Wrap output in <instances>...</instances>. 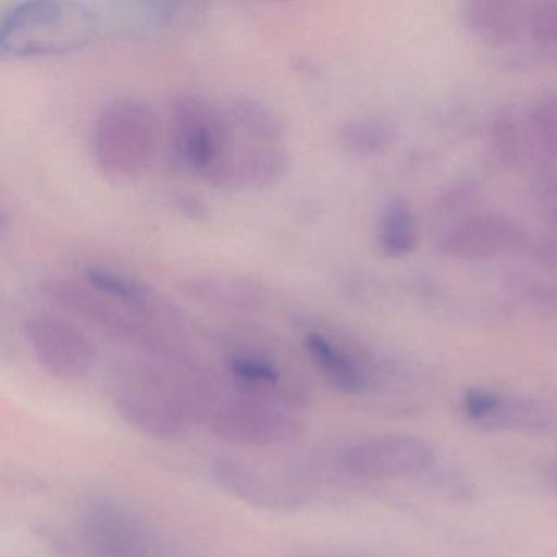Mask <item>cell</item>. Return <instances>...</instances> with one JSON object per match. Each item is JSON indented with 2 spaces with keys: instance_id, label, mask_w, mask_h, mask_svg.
Wrapping results in <instances>:
<instances>
[{
  "instance_id": "obj_1",
  "label": "cell",
  "mask_w": 557,
  "mask_h": 557,
  "mask_svg": "<svg viewBox=\"0 0 557 557\" xmlns=\"http://www.w3.org/2000/svg\"><path fill=\"white\" fill-rule=\"evenodd\" d=\"M110 400L123 422L159 440L188 435L216 406L213 387L195 363L136 358L119 364Z\"/></svg>"
},
{
  "instance_id": "obj_2",
  "label": "cell",
  "mask_w": 557,
  "mask_h": 557,
  "mask_svg": "<svg viewBox=\"0 0 557 557\" xmlns=\"http://www.w3.org/2000/svg\"><path fill=\"white\" fill-rule=\"evenodd\" d=\"M41 295L63 311L102 332L107 337L132 345L145 357L194 363L184 335L165 331L139 315L133 314L113 299L107 298L87 283L53 278L41 283Z\"/></svg>"
},
{
  "instance_id": "obj_3",
  "label": "cell",
  "mask_w": 557,
  "mask_h": 557,
  "mask_svg": "<svg viewBox=\"0 0 557 557\" xmlns=\"http://www.w3.org/2000/svg\"><path fill=\"white\" fill-rule=\"evenodd\" d=\"M100 22L89 5L73 0H30L12 8L0 22L4 57L37 58L86 47Z\"/></svg>"
},
{
  "instance_id": "obj_4",
  "label": "cell",
  "mask_w": 557,
  "mask_h": 557,
  "mask_svg": "<svg viewBox=\"0 0 557 557\" xmlns=\"http://www.w3.org/2000/svg\"><path fill=\"white\" fill-rule=\"evenodd\" d=\"M171 136L185 169L226 190L237 143L230 106H218L200 96L178 97L172 106Z\"/></svg>"
},
{
  "instance_id": "obj_5",
  "label": "cell",
  "mask_w": 557,
  "mask_h": 557,
  "mask_svg": "<svg viewBox=\"0 0 557 557\" xmlns=\"http://www.w3.org/2000/svg\"><path fill=\"white\" fill-rule=\"evenodd\" d=\"M159 123L139 100H116L97 115L90 149L97 168L115 181L141 177L158 152Z\"/></svg>"
},
{
  "instance_id": "obj_6",
  "label": "cell",
  "mask_w": 557,
  "mask_h": 557,
  "mask_svg": "<svg viewBox=\"0 0 557 557\" xmlns=\"http://www.w3.org/2000/svg\"><path fill=\"white\" fill-rule=\"evenodd\" d=\"M227 373L240 396L301 409L311 400L301 374L267 345L243 342L226 354Z\"/></svg>"
},
{
  "instance_id": "obj_7",
  "label": "cell",
  "mask_w": 557,
  "mask_h": 557,
  "mask_svg": "<svg viewBox=\"0 0 557 557\" xmlns=\"http://www.w3.org/2000/svg\"><path fill=\"white\" fill-rule=\"evenodd\" d=\"M207 423L224 442L259 448L296 442L305 430L292 409L240 394L218 403Z\"/></svg>"
},
{
  "instance_id": "obj_8",
  "label": "cell",
  "mask_w": 557,
  "mask_h": 557,
  "mask_svg": "<svg viewBox=\"0 0 557 557\" xmlns=\"http://www.w3.org/2000/svg\"><path fill=\"white\" fill-rule=\"evenodd\" d=\"M24 335L35 360L51 376L77 380L86 376L97 361V347L86 332L60 315H30Z\"/></svg>"
},
{
  "instance_id": "obj_9",
  "label": "cell",
  "mask_w": 557,
  "mask_h": 557,
  "mask_svg": "<svg viewBox=\"0 0 557 557\" xmlns=\"http://www.w3.org/2000/svg\"><path fill=\"white\" fill-rule=\"evenodd\" d=\"M83 534L99 557H162L158 534L116 502H92L84 511Z\"/></svg>"
},
{
  "instance_id": "obj_10",
  "label": "cell",
  "mask_w": 557,
  "mask_h": 557,
  "mask_svg": "<svg viewBox=\"0 0 557 557\" xmlns=\"http://www.w3.org/2000/svg\"><path fill=\"white\" fill-rule=\"evenodd\" d=\"M435 453L425 440L412 435H384L348 446L341 465L347 474L360 479L406 478L426 471Z\"/></svg>"
},
{
  "instance_id": "obj_11",
  "label": "cell",
  "mask_w": 557,
  "mask_h": 557,
  "mask_svg": "<svg viewBox=\"0 0 557 557\" xmlns=\"http://www.w3.org/2000/svg\"><path fill=\"white\" fill-rule=\"evenodd\" d=\"M211 475L227 494L263 510L296 511L308 504L305 492L239 459H214Z\"/></svg>"
},
{
  "instance_id": "obj_12",
  "label": "cell",
  "mask_w": 557,
  "mask_h": 557,
  "mask_svg": "<svg viewBox=\"0 0 557 557\" xmlns=\"http://www.w3.org/2000/svg\"><path fill=\"white\" fill-rule=\"evenodd\" d=\"M83 276L87 285L119 302L133 314L185 337V319L181 311L136 276L102 265L86 267Z\"/></svg>"
},
{
  "instance_id": "obj_13",
  "label": "cell",
  "mask_w": 557,
  "mask_h": 557,
  "mask_svg": "<svg viewBox=\"0 0 557 557\" xmlns=\"http://www.w3.org/2000/svg\"><path fill=\"white\" fill-rule=\"evenodd\" d=\"M302 345L319 373L338 393L357 396L370 386V373L360 354L319 325H302Z\"/></svg>"
},
{
  "instance_id": "obj_14",
  "label": "cell",
  "mask_w": 557,
  "mask_h": 557,
  "mask_svg": "<svg viewBox=\"0 0 557 557\" xmlns=\"http://www.w3.org/2000/svg\"><path fill=\"white\" fill-rule=\"evenodd\" d=\"M520 231L513 221L495 214H479L461 221L445 239L443 250L458 259H485L517 246Z\"/></svg>"
},
{
  "instance_id": "obj_15",
  "label": "cell",
  "mask_w": 557,
  "mask_h": 557,
  "mask_svg": "<svg viewBox=\"0 0 557 557\" xmlns=\"http://www.w3.org/2000/svg\"><path fill=\"white\" fill-rule=\"evenodd\" d=\"M188 295L211 306L231 309L262 308L267 302L265 289L252 282L234 276H203L191 280Z\"/></svg>"
},
{
  "instance_id": "obj_16",
  "label": "cell",
  "mask_w": 557,
  "mask_h": 557,
  "mask_svg": "<svg viewBox=\"0 0 557 557\" xmlns=\"http://www.w3.org/2000/svg\"><path fill=\"white\" fill-rule=\"evenodd\" d=\"M466 24L482 40L492 45H504L520 34L523 14L511 2H472L466 8Z\"/></svg>"
},
{
  "instance_id": "obj_17",
  "label": "cell",
  "mask_w": 557,
  "mask_h": 557,
  "mask_svg": "<svg viewBox=\"0 0 557 557\" xmlns=\"http://www.w3.org/2000/svg\"><path fill=\"white\" fill-rule=\"evenodd\" d=\"M549 409L543 404L520 397L502 396L498 406L479 426L491 432H544L553 425Z\"/></svg>"
},
{
  "instance_id": "obj_18",
  "label": "cell",
  "mask_w": 557,
  "mask_h": 557,
  "mask_svg": "<svg viewBox=\"0 0 557 557\" xmlns=\"http://www.w3.org/2000/svg\"><path fill=\"white\" fill-rule=\"evenodd\" d=\"M419 243V224L416 214L403 200H393L384 208L377 227V244L384 256H407Z\"/></svg>"
},
{
  "instance_id": "obj_19",
  "label": "cell",
  "mask_w": 557,
  "mask_h": 557,
  "mask_svg": "<svg viewBox=\"0 0 557 557\" xmlns=\"http://www.w3.org/2000/svg\"><path fill=\"white\" fill-rule=\"evenodd\" d=\"M341 141L351 154L376 156L394 141V128L380 119L351 120L342 126Z\"/></svg>"
},
{
  "instance_id": "obj_20",
  "label": "cell",
  "mask_w": 557,
  "mask_h": 557,
  "mask_svg": "<svg viewBox=\"0 0 557 557\" xmlns=\"http://www.w3.org/2000/svg\"><path fill=\"white\" fill-rule=\"evenodd\" d=\"M531 34L541 50L557 57V4H541L530 18Z\"/></svg>"
},
{
  "instance_id": "obj_21",
  "label": "cell",
  "mask_w": 557,
  "mask_h": 557,
  "mask_svg": "<svg viewBox=\"0 0 557 557\" xmlns=\"http://www.w3.org/2000/svg\"><path fill=\"white\" fill-rule=\"evenodd\" d=\"M533 128L540 145L557 154V96L543 100L534 110Z\"/></svg>"
},
{
  "instance_id": "obj_22",
  "label": "cell",
  "mask_w": 557,
  "mask_h": 557,
  "mask_svg": "<svg viewBox=\"0 0 557 557\" xmlns=\"http://www.w3.org/2000/svg\"><path fill=\"white\" fill-rule=\"evenodd\" d=\"M430 485L442 497L453 502H471L474 498V485L461 472L438 471L430 475Z\"/></svg>"
},
{
  "instance_id": "obj_23",
  "label": "cell",
  "mask_w": 557,
  "mask_h": 557,
  "mask_svg": "<svg viewBox=\"0 0 557 557\" xmlns=\"http://www.w3.org/2000/svg\"><path fill=\"white\" fill-rule=\"evenodd\" d=\"M500 394L487 389H469L462 399V410L472 422L481 423L500 403Z\"/></svg>"
},
{
  "instance_id": "obj_24",
  "label": "cell",
  "mask_w": 557,
  "mask_h": 557,
  "mask_svg": "<svg viewBox=\"0 0 557 557\" xmlns=\"http://www.w3.org/2000/svg\"><path fill=\"white\" fill-rule=\"evenodd\" d=\"M544 479H546L547 485L557 494V461L547 466L546 471H544Z\"/></svg>"
},
{
  "instance_id": "obj_25",
  "label": "cell",
  "mask_w": 557,
  "mask_h": 557,
  "mask_svg": "<svg viewBox=\"0 0 557 557\" xmlns=\"http://www.w3.org/2000/svg\"><path fill=\"white\" fill-rule=\"evenodd\" d=\"M292 557H357L351 554H337V553H312V554H299V556Z\"/></svg>"
}]
</instances>
